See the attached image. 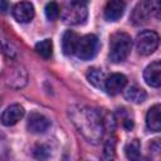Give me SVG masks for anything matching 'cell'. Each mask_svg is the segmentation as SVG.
Segmentation results:
<instances>
[{
    "label": "cell",
    "instance_id": "484cf974",
    "mask_svg": "<svg viewBox=\"0 0 161 161\" xmlns=\"http://www.w3.org/2000/svg\"><path fill=\"white\" fill-rule=\"evenodd\" d=\"M150 148H151V151H152V152L158 153V152H160V140H158V138H155V140L151 142Z\"/></svg>",
    "mask_w": 161,
    "mask_h": 161
},
{
    "label": "cell",
    "instance_id": "3957f363",
    "mask_svg": "<svg viewBox=\"0 0 161 161\" xmlns=\"http://www.w3.org/2000/svg\"><path fill=\"white\" fill-rule=\"evenodd\" d=\"M158 34L153 30H143L136 38V49L141 55L152 54L158 47Z\"/></svg>",
    "mask_w": 161,
    "mask_h": 161
},
{
    "label": "cell",
    "instance_id": "e0dca14e",
    "mask_svg": "<svg viewBox=\"0 0 161 161\" xmlns=\"http://www.w3.org/2000/svg\"><path fill=\"white\" fill-rule=\"evenodd\" d=\"M86 75H87L88 82L92 86H94L97 88H103L104 87L106 77H104V73L101 69H98V68H89Z\"/></svg>",
    "mask_w": 161,
    "mask_h": 161
},
{
    "label": "cell",
    "instance_id": "7c38bea8",
    "mask_svg": "<svg viewBox=\"0 0 161 161\" xmlns=\"http://www.w3.org/2000/svg\"><path fill=\"white\" fill-rule=\"evenodd\" d=\"M143 79L145 82L151 87H160L161 84V64L158 60L152 62L148 64L143 72Z\"/></svg>",
    "mask_w": 161,
    "mask_h": 161
},
{
    "label": "cell",
    "instance_id": "8fae6325",
    "mask_svg": "<svg viewBox=\"0 0 161 161\" xmlns=\"http://www.w3.org/2000/svg\"><path fill=\"white\" fill-rule=\"evenodd\" d=\"M13 15L19 23H29L34 18V6L29 1H20L13 8Z\"/></svg>",
    "mask_w": 161,
    "mask_h": 161
},
{
    "label": "cell",
    "instance_id": "9c48e42d",
    "mask_svg": "<svg viewBox=\"0 0 161 161\" xmlns=\"http://www.w3.org/2000/svg\"><path fill=\"white\" fill-rule=\"evenodd\" d=\"M126 84H127V78L121 73H114V74H111L108 78H106L103 88L108 94L114 96V94H118L121 91H123Z\"/></svg>",
    "mask_w": 161,
    "mask_h": 161
},
{
    "label": "cell",
    "instance_id": "ac0fdd59",
    "mask_svg": "<svg viewBox=\"0 0 161 161\" xmlns=\"http://www.w3.org/2000/svg\"><path fill=\"white\" fill-rule=\"evenodd\" d=\"M98 112H99V116H101V119H102V123H103L104 132L112 133L114 131V128H116V118H114V116L107 109H98Z\"/></svg>",
    "mask_w": 161,
    "mask_h": 161
},
{
    "label": "cell",
    "instance_id": "5bb4252c",
    "mask_svg": "<svg viewBox=\"0 0 161 161\" xmlns=\"http://www.w3.org/2000/svg\"><path fill=\"white\" fill-rule=\"evenodd\" d=\"M146 123L151 131L158 132L161 130V106H152L146 114Z\"/></svg>",
    "mask_w": 161,
    "mask_h": 161
},
{
    "label": "cell",
    "instance_id": "7a4b0ae2",
    "mask_svg": "<svg viewBox=\"0 0 161 161\" xmlns=\"http://www.w3.org/2000/svg\"><path fill=\"white\" fill-rule=\"evenodd\" d=\"M132 48V39L125 31H116L109 38V59L113 63L123 62Z\"/></svg>",
    "mask_w": 161,
    "mask_h": 161
},
{
    "label": "cell",
    "instance_id": "ba28073f",
    "mask_svg": "<svg viewBox=\"0 0 161 161\" xmlns=\"http://www.w3.org/2000/svg\"><path fill=\"white\" fill-rule=\"evenodd\" d=\"M28 130L33 133H44L50 127V121L42 113L31 112L28 117Z\"/></svg>",
    "mask_w": 161,
    "mask_h": 161
},
{
    "label": "cell",
    "instance_id": "5b68a950",
    "mask_svg": "<svg viewBox=\"0 0 161 161\" xmlns=\"http://www.w3.org/2000/svg\"><path fill=\"white\" fill-rule=\"evenodd\" d=\"M62 19L64 20V23L70 25L80 24L87 19V8L84 5L70 4L64 8L62 13Z\"/></svg>",
    "mask_w": 161,
    "mask_h": 161
},
{
    "label": "cell",
    "instance_id": "4316f807",
    "mask_svg": "<svg viewBox=\"0 0 161 161\" xmlns=\"http://www.w3.org/2000/svg\"><path fill=\"white\" fill-rule=\"evenodd\" d=\"M9 9V3L8 0H0V13H6Z\"/></svg>",
    "mask_w": 161,
    "mask_h": 161
},
{
    "label": "cell",
    "instance_id": "2e32d148",
    "mask_svg": "<svg viewBox=\"0 0 161 161\" xmlns=\"http://www.w3.org/2000/svg\"><path fill=\"white\" fill-rule=\"evenodd\" d=\"M146 97H147L146 92H145L142 88L137 87V86L128 87V88L125 91V98H126L127 101L132 102V103H136V104H140V103L145 102V101H146Z\"/></svg>",
    "mask_w": 161,
    "mask_h": 161
},
{
    "label": "cell",
    "instance_id": "52a82bcc",
    "mask_svg": "<svg viewBox=\"0 0 161 161\" xmlns=\"http://www.w3.org/2000/svg\"><path fill=\"white\" fill-rule=\"evenodd\" d=\"M26 79H28L26 72L20 65L11 67L5 73V82H6V84L13 87V88H21V87H24L26 84Z\"/></svg>",
    "mask_w": 161,
    "mask_h": 161
},
{
    "label": "cell",
    "instance_id": "277c9868",
    "mask_svg": "<svg viewBox=\"0 0 161 161\" xmlns=\"http://www.w3.org/2000/svg\"><path fill=\"white\" fill-rule=\"evenodd\" d=\"M98 45H99L98 38L94 34H87L78 39L74 54L79 59H83V60L92 59L97 54Z\"/></svg>",
    "mask_w": 161,
    "mask_h": 161
},
{
    "label": "cell",
    "instance_id": "f1b7e54d",
    "mask_svg": "<svg viewBox=\"0 0 161 161\" xmlns=\"http://www.w3.org/2000/svg\"><path fill=\"white\" fill-rule=\"evenodd\" d=\"M72 1V4H77V5H87L88 4V1L89 0H70Z\"/></svg>",
    "mask_w": 161,
    "mask_h": 161
},
{
    "label": "cell",
    "instance_id": "d6986e66",
    "mask_svg": "<svg viewBox=\"0 0 161 161\" xmlns=\"http://www.w3.org/2000/svg\"><path fill=\"white\" fill-rule=\"evenodd\" d=\"M35 50L44 59L50 58L52 57V53H53V43H52V40L50 39H44V40L36 43Z\"/></svg>",
    "mask_w": 161,
    "mask_h": 161
},
{
    "label": "cell",
    "instance_id": "83f0119b",
    "mask_svg": "<svg viewBox=\"0 0 161 161\" xmlns=\"http://www.w3.org/2000/svg\"><path fill=\"white\" fill-rule=\"evenodd\" d=\"M123 126H125L126 130H131L133 127V121L131 118H125L123 119Z\"/></svg>",
    "mask_w": 161,
    "mask_h": 161
},
{
    "label": "cell",
    "instance_id": "9a60e30c",
    "mask_svg": "<svg viewBox=\"0 0 161 161\" xmlns=\"http://www.w3.org/2000/svg\"><path fill=\"white\" fill-rule=\"evenodd\" d=\"M78 39L79 36L72 31V30H67L63 36H62V48H63V53L67 54V55H70V54H74L75 52V47H77V43H78Z\"/></svg>",
    "mask_w": 161,
    "mask_h": 161
},
{
    "label": "cell",
    "instance_id": "6da1fadb",
    "mask_svg": "<svg viewBox=\"0 0 161 161\" xmlns=\"http://www.w3.org/2000/svg\"><path fill=\"white\" fill-rule=\"evenodd\" d=\"M68 116L78 132L88 142L97 145L102 140L104 135V128L98 109L87 106L74 104L69 108Z\"/></svg>",
    "mask_w": 161,
    "mask_h": 161
},
{
    "label": "cell",
    "instance_id": "4fadbf2b",
    "mask_svg": "<svg viewBox=\"0 0 161 161\" xmlns=\"http://www.w3.org/2000/svg\"><path fill=\"white\" fill-rule=\"evenodd\" d=\"M125 0H109L104 6V18L108 21H117L125 13Z\"/></svg>",
    "mask_w": 161,
    "mask_h": 161
},
{
    "label": "cell",
    "instance_id": "7402d4cb",
    "mask_svg": "<svg viewBox=\"0 0 161 161\" xmlns=\"http://www.w3.org/2000/svg\"><path fill=\"white\" fill-rule=\"evenodd\" d=\"M60 14V9H59V5L55 3V1H50L45 6V15L49 20H55Z\"/></svg>",
    "mask_w": 161,
    "mask_h": 161
},
{
    "label": "cell",
    "instance_id": "44dd1931",
    "mask_svg": "<svg viewBox=\"0 0 161 161\" xmlns=\"http://www.w3.org/2000/svg\"><path fill=\"white\" fill-rule=\"evenodd\" d=\"M0 48L3 49L4 54L8 57V58H14L16 55V48L15 45L4 35L0 36Z\"/></svg>",
    "mask_w": 161,
    "mask_h": 161
},
{
    "label": "cell",
    "instance_id": "ffe728a7",
    "mask_svg": "<svg viewBox=\"0 0 161 161\" xmlns=\"http://www.w3.org/2000/svg\"><path fill=\"white\" fill-rule=\"evenodd\" d=\"M125 152L127 158L130 160H138L140 158V153H141V145L138 140H132L130 141L126 147H125Z\"/></svg>",
    "mask_w": 161,
    "mask_h": 161
},
{
    "label": "cell",
    "instance_id": "603a6c76",
    "mask_svg": "<svg viewBox=\"0 0 161 161\" xmlns=\"http://www.w3.org/2000/svg\"><path fill=\"white\" fill-rule=\"evenodd\" d=\"M114 150H116V141L114 138H108L104 143V158L111 160L114 157Z\"/></svg>",
    "mask_w": 161,
    "mask_h": 161
},
{
    "label": "cell",
    "instance_id": "cb8c5ba5",
    "mask_svg": "<svg viewBox=\"0 0 161 161\" xmlns=\"http://www.w3.org/2000/svg\"><path fill=\"white\" fill-rule=\"evenodd\" d=\"M49 156V148L45 146H38L35 148V157L38 158H47Z\"/></svg>",
    "mask_w": 161,
    "mask_h": 161
},
{
    "label": "cell",
    "instance_id": "d4e9b609",
    "mask_svg": "<svg viewBox=\"0 0 161 161\" xmlns=\"http://www.w3.org/2000/svg\"><path fill=\"white\" fill-rule=\"evenodd\" d=\"M152 15L156 16V19H160V0H150Z\"/></svg>",
    "mask_w": 161,
    "mask_h": 161
},
{
    "label": "cell",
    "instance_id": "8992f818",
    "mask_svg": "<svg viewBox=\"0 0 161 161\" xmlns=\"http://www.w3.org/2000/svg\"><path fill=\"white\" fill-rule=\"evenodd\" d=\"M151 16H152V9L150 0H141L132 10L131 21L135 25H141L145 24Z\"/></svg>",
    "mask_w": 161,
    "mask_h": 161
},
{
    "label": "cell",
    "instance_id": "30bf717a",
    "mask_svg": "<svg viewBox=\"0 0 161 161\" xmlns=\"http://www.w3.org/2000/svg\"><path fill=\"white\" fill-rule=\"evenodd\" d=\"M24 108L23 106L15 103L9 106L1 114V123L4 126H14L15 123H18V121H20L24 116Z\"/></svg>",
    "mask_w": 161,
    "mask_h": 161
}]
</instances>
